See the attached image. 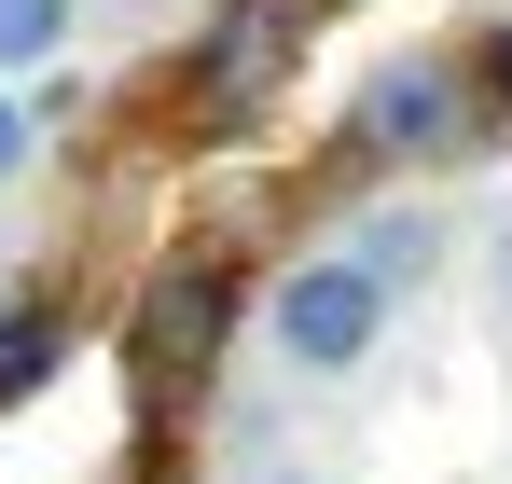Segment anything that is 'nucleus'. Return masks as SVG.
Instances as JSON below:
<instances>
[{"label": "nucleus", "instance_id": "1", "mask_svg": "<svg viewBox=\"0 0 512 484\" xmlns=\"http://www.w3.org/2000/svg\"><path fill=\"white\" fill-rule=\"evenodd\" d=\"M512 111L485 56L471 42H416V56H374V70L346 83V166H374V180H416V166H471L499 153Z\"/></svg>", "mask_w": 512, "mask_h": 484}, {"label": "nucleus", "instance_id": "2", "mask_svg": "<svg viewBox=\"0 0 512 484\" xmlns=\"http://www.w3.org/2000/svg\"><path fill=\"white\" fill-rule=\"evenodd\" d=\"M250 305H263V291L236 277V249H167V263L139 277V305H125V374H139V402H153V415H194L208 388H222Z\"/></svg>", "mask_w": 512, "mask_h": 484}, {"label": "nucleus", "instance_id": "3", "mask_svg": "<svg viewBox=\"0 0 512 484\" xmlns=\"http://www.w3.org/2000/svg\"><path fill=\"white\" fill-rule=\"evenodd\" d=\"M305 83V0H208L180 42V125L194 139H263Z\"/></svg>", "mask_w": 512, "mask_h": 484}, {"label": "nucleus", "instance_id": "4", "mask_svg": "<svg viewBox=\"0 0 512 484\" xmlns=\"http://www.w3.org/2000/svg\"><path fill=\"white\" fill-rule=\"evenodd\" d=\"M250 319H263V346H277L291 374H360V360L388 346V319H402V305H388V291H374L346 249H319V263L263 277V305H250Z\"/></svg>", "mask_w": 512, "mask_h": 484}, {"label": "nucleus", "instance_id": "5", "mask_svg": "<svg viewBox=\"0 0 512 484\" xmlns=\"http://www.w3.org/2000/svg\"><path fill=\"white\" fill-rule=\"evenodd\" d=\"M443 208H360V236H346V263H360V277H374V291H388V305H416L429 277H443Z\"/></svg>", "mask_w": 512, "mask_h": 484}, {"label": "nucleus", "instance_id": "6", "mask_svg": "<svg viewBox=\"0 0 512 484\" xmlns=\"http://www.w3.org/2000/svg\"><path fill=\"white\" fill-rule=\"evenodd\" d=\"M70 374V305H0V415Z\"/></svg>", "mask_w": 512, "mask_h": 484}, {"label": "nucleus", "instance_id": "7", "mask_svg": "<svg viewBox=\"0 0 512 484\" xmlns=\"http://www.w3.org/2000/svg\"><path fill=\"white\" fill-rule=\"evenodd\" d=\"M84 28V0H0V70H56Z\"/></svg>", "mask_w": 512, "mask_h": 484}, {"label": "nucleus", "instance_id": "8", "mask_svg": "<svg viewBox=\"0 0 512 484\" xmlns=\"http://www.w3.org/2000/svg\"><path fill=\"white\" fill-rule=\"evenodd\" d=\"M28 153H42V125H28V97H0V194L28 180Z\"/></svg>", "mask_w": 512, "mask_h": 484}, {"label": "nucleus", "instance_id": "9", "mask_svg": "<svg viewBox=\"0 0 512 484\" xmlns=\"http://www.w3.org/2000/svg\"><path fill=\"white\" fill-rule=\"evenodd\" d=\"M471 56H485V83H499V111H512V14H499V28H471Z\"/></svg>", "mask_w": 512, "mask_h": 484}, {"label": "nucleus", "instance_id": "10", "mask_svg": "<svg viewBox=\"0 0 512 484\" xmlns=\"http://www.w3.org/2000/svg\"><path fill=\"white\" fill-rule=\"evenodd\" d=\"M305 14H374V0H305Z\"/></svg>", "mask_w": 512, "mask_h": 484}, {"label": "nucleus", "instance_id": "11", "mask_svg": "<svg viewBox=\"0 0 512 484\" xmlns=\"http://www.w3.org/2000/svg\"><path fill=\"white\" fill-rule=\"evenodd\" d=\"M499 291H512V222H499Z\"/></svg>", "mask_w": 512, "mask_h": 484}, {"label": "nucleus", "instance_id": "12", "mask_svg": "<svg viewBox=\"0 0 512 484\" xmlns=\"http://www.w3.org/2000/svg\"><path fill=\"white\" fill-rule=\"evenodd\" d=\"M263 484H319V471H263Z\"/></svg>", "mask_w": 512, "mask_h": 484}, {"label": "nucleus", "instance_id": "13", "mask_svg": "<svg viewBox=\"0 0 512 484\" xmlns=\"http://www.w3.org/2000/svg\"><path fill=\"white\" fill-rule=\"evenodd\" d=\"M139 14H153V0H139Z\"/></svg>", "mask_w": 512, "mask_h": 484}]
</instances>
